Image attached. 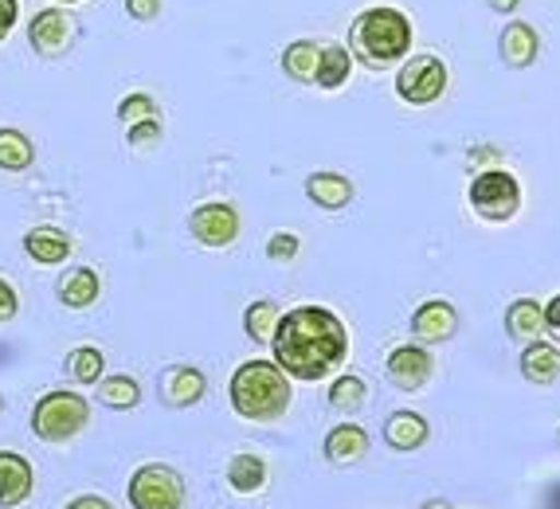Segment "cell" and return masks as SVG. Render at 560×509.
<instances>
[{
    "label": "cell",
    "instance_id": "obj_20",
    "mask_svg": "<svg viewBox=\"0 0 560 509\" xmlns=\"http://www.w3.org/2000/svg\"><path fill=\"white\" fill-rule=\"evenodd\" d=\"M505 329L517 342H537L545 329V305H537L533 298H517L510 310H505Z\"/></svg>",
    "mask_w": 560,
    "mask_h": 509
},
{
    "label": "cell",
    "instance_id": "obj_8",
    "mask_svg": "<svg viewBox=\"0 0 560 509\" xmlns=\"http://www.w3.org/2000/svg\"><path fill=\"white\" fill-rule=\"evenodd\" d=\"M447 91V67L435 56H411L396 74V94L411 106H428Z\"/></svg>",
    "mask_w": 560,
    "mask_h": 509
},
{
    "label": "cell",
    "instance_id": "obj_16",
    "mask_svg": "<svg viewBox=\"0 0 560 509\" xmlns=\"http://www.w3.org/2000/svg\"><path fill=\"white\" fill-rule=\"evenodd\" d=\"M498 51H502V63L510 67H529L533 59H537V51H541V36L529 28V24H505L502 39H498Z\"/></svg>",
    "mask_w": 560,
    "mask_h": 509
},
{
    "label": "cell",
    "instance_id": "obj_30",
    "mask_svg": "<svg viewBox=\"0 0 560 509\" xmlns=\"http://www.w3.org/2000/svg\"><path fill=\"white\" fill-rule=\"evenodd\" d=\"M145 118H158V102H153V94L138 91V94H126V99L118 102L121 126H133V122H145Z\"/></svg>",
    "mask_w": 560,
    "mask_h": 509
},
{
    "label": "cell",
    "instance_id": "obj_22",
    "mask_svg": "<svg viewBox=\"0 0 560 509\" xmlns=\"http://www.w3.org/2000/svg\"><path fill=\"white\" fill-rule=\"evenodd\" d=\"M306 196L318 204V208L337 212V208H346V204L353 200V185H349L346 176H337V173H314L306 181Z\"/></svg>",
    "mask_w": 560,
    "mask_h": 509
},
{
    "label": "cell",
    "instance_id": "obj_11",
    "mask_svg": "<svg viewBox=\"0 0 560 509\" xmlns=\"http://www.w3.org/2000/svg\"><path fill=\"white\" fill-rule=\"evenodd\" d=\"M384 369H388V380H393L396 389L416 392L428 384L431 357H428V349H420V345H400V349L388 352V365H384Z\"/></svg>",
    "mask_w": 560,
    "mask_h": 509
},
{
    "label": "cell",
    "instance_id": "obj_31",
    "mask_svg": "<svg viewBox=\"0 0 560 509\" xmlns=\"http://www.w3.org/2000/svg\"><path fill=\"white\" fill-rule=\"evenodd\" d=\"M126 141H130L133 149H150L161 141V122L158 118H145V122H133L130 130H126Z\"/></svg>",
    "mask_w": 560,
    "mask_h": 509
},
{
    "label": "cell",
    "instance_id": "obj_1",
    "mask_svg": "<svg viewBox=\"0 0 560 509\" xmlns=\"http://www.w3.org/2000/svg\"><path fill=\"white\" fill-rule=\"evenodd\" d=\"M275 365L287 377L299 380H322L334 369H341L349 352V334L341 317L326 305H299L279 317L275 325Z\"/></svg>",
    "mask_w": 560,
    "mask_h": 509
},
{
    "label": "cell",
    "instance_id": "obj_9",
    "mask_svg": "<svg viewBox=\"0 0 560 509\" xmlns=\"http://www.w3.org/2000/svg\"><path fill=\"white\" fill-rule=\"evenodd\" d=\"M188 232L205 247H228L240 235V216L232 204H200L197 212L188 216Z\"/></svg>",
    "mask_w": 560,
    "mask_h": 509
},
{
    "label": "cell",
    "instance_id": "obj_14",
    "mask_svg": "<svg viewBox=\"0 0 560 509\" xmlns=\"http://www.w3.org/2000/svg\"><path fill=\"white\" fill-rule=\"evenodd\" d=\"M24 255L39 267H56V263H67L71 255V235L51 228V223H39L32 232H24Z\"/></svg>",
    "mask_w": 560,
    "mask_h": 509
},
{
    "label": "cell",
    "instance_id": "obj_18",
    "mask_svg": "<svg viewBox=\"0 0 560 509\" xmlns=\"http://www.w3.org/2000/svg\"><path fill=\"white\" fill-rule=\"evenodd\" d=\"M364 451H369V436H364L357 424H341L329 431L326 439V454H329V463L337 466H353L364 459Z\"/></svg>",
    "mask_w": 560,
    "mask_h": 509
},
{
    "label": "cell",
    "instance_id": "obj_40",
    "mask_svg": "<svg viewBox=\"0 0 560 509\" xmlns=\"http://www.w3.org/2000/svg\"><path fill=\"white\" fill-rule=\"evenodd\" d=\"M0 407H4V396H0Z\"/></svg>",
    "mask_w": 560,
    "mask_h": 509
},
{
    "label": "cell",
    "instance_id": "obj_7",
    "mask_svg": "<svg viewBox=\"0 0 560 509\" xmlns=\"http://www.w3.org/2000/svg\"><path fill=\"white\" fill-rule=\"evenodd\" d=\"M79 39V20L67 9L51 4V9L36 12L28 24V44L39 59H63Z\"/></svg>",
    "mask_w": 560,
    "mask_h": 509
},
{
    "label": "cell",
    "instance_id": "obj_39",
    "mask_svg": "<svg viewBox=\"0 0 560 509\" xmlns=\"http://www.w3.org/2000/svg\"><path fill=\"white\" fill-rule=\"evenodd\" d=\"M59 9H71V4H79V0H56Z\"/></svg>",
    "mask_w": 560,
    "mask_h": 509
},
{
    "label": "cell",
    "instance_id": "obj_36",
    "mask_svg": "<svg viewBox=\"0 0 560 509\" xmlns=\"http://www.w3.org/2000/svg\"><path fill=\"white\" fill-rule=\"evenodd\" d=\"M67 509H114V506L103 498V494H83V498L67 501Z\"/></svg>",
    "mask_w": 560,
    "mask_h": 509
},
{
    "label": "cell",
    "instance_id": "obj_15",
    "mask_svg": "<svg viewBox=\"0 0 560 509\" xmlns=\"http://www.w3.org/2000/svg\"><path fill=\"white\" fill-rule=\"evenodd\" d=\"M56 294L67 310H86V305L98 302L103 282H98V275H94L91 267H75V270H67V275L56 282Z\"/></svg>",
    "mask_w": 560,
    "mask_h": 509
},
{
    "label": "cell",
    "instance_id": "obj_34",
    "mask_svg": "<svg viewBox=\"0 0 560 509\" xmlns=\"http://www.w3.org/2000/svg\"><path fill=\"white\" fill-rule=\"evenodd\" d=\"M16 20H20V0H0V44L16 28Z\"/></svg>",
    "mask_w": 560,
    "mask_h": 509
},
{
    "label": "cell",
    "instance_id": "obj_32",
    "mask_svg": "<svg viewBox=\"0 0 560 509\" xmlns=\"http://www.w3.org/2000/svg\"><path fill=\"white\" fill-rule=\"evenodd\" d=\"M299 235L294 232H279V235H271V243H267V255H271L275 263H290L294 255H299Z\"/></svg>",
    "mask_w": 560,
    "mask_h": 509
},
{
    "label": "cell",
    "instance_id": "obj_6",
    "mask_svg": "<svg viewBox=\"0 0 560 509\" xmlns=\"http://www.w3.org/2000/svg\"><path fill=\"white\" fill-rule=\"evenodd\" d=\"M130 501L133 509H180L185 506V482L173 466L145 463L130 478Z\"/></svg>",
    "mask_w": 560,
    "mask_h": 509
},
{
    "label": "cell",
    "instance_id": "obj_12",
    "mask_svg": "<svg viewBox=\"0 0 560 509\" xmlns=\"http://www.w3.org/2000/svg\"><path fill=\"white\" fill-rule=\"evenodd\" d=\"M161 400H165L168 407H192L200 396H205L208 380L200 369H188V365H173V369L161 372Z\"/></svg>",
    "mask_w": 560,
    "mask_h": 509
},
{
    "label": "cell",
    "instance_id": "obj_17",
    "mask_svg": "<svg viewBox=\"0 0 560 509\" xmlns=\"http://www.w3.org/2000/svg\"><path fill=\"white\" fill-rule=\"evenodd\" d=\"M384 439L393 451H420L428 443V419L416 416V412H396L384 424Z\"/></svg>",
    "mask_w": 560,
    "mask_h": 509
},
{
    "label": "cell",
    "instance_id": "obj_33",
    "mask_svg": "<svg viewBox=\"0 0 560 509\" xmlns=\"http://www.w3.org/2000/svg\"><path fill=\"white\" fill-rule=\"evenodd\" d=\"M16 314H20V298H16V290H12L9 278H0V325L12 322Z\"/></svg>",
    "mask_w": 560,
    "mask_h": 509
},
{
    "label": "cell",
    "instance_id": "obj_21",
    "mask_svg": "<svg viewBox=\"0 0 560 509\" xmlns=\"http://www.w3.org/2000/svg\"><path fill=\"white\" fill-rule=\"evenodd\" d=\"M36 161V146L24 130L16 126H0V169L4 173H24Z\"/></svg>",
    "mask_w": 560,
    "mask_h": 509
},
{
    "label": "cell",
    "instance_id": "obj_27",
    "mask_svg": "<svg viewBox=\"0 0 560 509\" xmlns=\"http://www.w3.org/2000/svg\"><path fill=\"white\" fill-rule=\"evenodd\" d=\"M103 369V349H94V345H79V349L67 352V377L75 380V384H98Z\"/></svg>",
    "mask_w": 560,
    "mask_h": 509
},
{
    "label": "cell",
    "instance_id": "obj_3",
    "mask_svg": "<svg viewBox=\"0 0 560 509\" xmlns=\"http://www.w3.org/2000/svg\"><path fill=\"white\" fill-rule=\"evenodd\" d=\"M232 407L243 419L267 424L290 407V380L275 361H247L232 377Z\"/></svg>",
    "mask_w": 560,
    "mask_h": 509
},
{
    "label": "cell",
    "instance_id": "obj_10",
    "mask_svg": "<svg viewBox=\"0 0 560 509\" xmlns=\"http://www.w3.org/2000/svg\"><path fill=\"white\" fill-rule=\"evenodd\" d=\"M36 490V471L24 454L0 451V509H16Z\"/></svg>",
    "mask_w": 560,
    "mask_h": 509
},
{
    "label": "cell",
    "instance_id": "obj_29",
    "mask_svg": "<svg viewBox=\"0 0 560 509\" xmlns=\"http://www.w3.org/2000/svg\"><path fill=\"white\" fill-rule=\"evenodd\" d=\"M329 404H334L337 412H361L364 407V380L361 377L334 380V389H329Z\"/></svg>",
    "mask_w": 560,
    "mask_h": 509
},
{
    "label": "cell",
    "instance_id": "obj_35",
    "mask_svg": "<svg viewBox=\"0 0 560 509\" xmlns=\"http://www.w3.org/2000/svg\"><path fill=\"white\" fill-rule=\"evenodd\" d=\"M126 16H130V20L161 16V0H126Z\"/></svg>",
    "mask_w": 560,
    "mask_h": 509
},
{
    "label": "cell",
    "instance_id": "obj_5",
    "mask_svg": "<svg viewBox=\"0 0 560 509\" xmlns=\"http://www.w3.org/2000/svg\"><path fill=\"white\" fill-rule=\"evenodd\" d=\"M470 208H475L486 223L514 220L517 208H522V188H517L514 176L502 173V169L478 173L475 181H470Z\"/></svg>",
    "mask_w": 560,
    "mask_h": 509
},
{
    "label": "cell",
    "instance_id": "obj_13",
    "mask_svg": "<svg viewBox=\"0 0 560 509\" xmlns=\"http://www.w3.org/2000/svg\"><path fill=\"white\" fill-rule=\"evenodd\" d=\"M458 329V314L451 302H423L416 314H411V334L420 337V342H447V337H455Z\"/></svg>",
    "mask_w": 560,
    "mask_h": 509
},
{
    "label": "cell",
    "instance_id": "obj_25",
    "mask_svg": "<svg viewBox=\"0 0 560 509\" xmlns=\"http://www.w3.org/2000/svg\"><path fill=\"white\" fill-rule=\"evenodd\" d=\"M228 482H232L235 494H255L267 482V466L255 454H235L232 463H228Z\"/></svg>",
    "mask_w": 560,
    "mask_h": 509
},
{
    "label": "cell",
    "instance_id": "obj_4",
    "mask_svg": "<svg viewBox=\"0 0 560 509\" xmlns=\"http://www.w3.org/2000/svg\"><path fill=\"white\" fill-rule=\"evenodd\" d=\"M86 419H91V404H86L79 392H67V389L47 392V396H39L36 407H32V431H36V439H44V443H67V439H75L86 427Z\"/></svg>",
    "mask_w": 560,
    "mask_h": 509
},
{
    "label": "cell",
    "instance_id": "obj_24",
    "mask_svg": "<svg viewBox=\"0 0 560 509\" xmlns=\"http://www.w3.org/2000/svg\"><path fill=\"white\" fill-rule=\"evenodd\" d=\"M349 71H353V56H349V47L326 44L322 47V63H318V79H314V83H318L322 91H337V86L349 79Z\"/></svg>",
    "mask_w": 560,
    "mask_h": 509
},
{
    "label": "cell",
    "instance_id": "obj_37",
    "mask_svg": "<svg viewBox=\"0 0 560 509\" xmlns=\"http://www.w3.org/2000/svg\"><path fill=\"white\" fill-rule=\"evenodd\" d=\"M545 325H549L552 334H557V337H560V294H557V298H552V302H549V305H545Z\"/></svg>",
    "mask_w": 560,
    "mask_h": 509
},
{
    "label": "cell",
    "instance_id": "obj_28",
    "mask_svg": "<svg viewBox=\"0 0 560 509\" xmlns=\"http://www.w3.org/2000/svg\"><path fill=\"white\" fill-rule=\"evenodd\" d=\"M279 317L282 314L275 310V302H252L247 314H243V329H247V337H255V342H271Z\"/></svg>",
    "mask_w": 560,
    "mask_h": 509
},
{
    "label": "cell",
    "instance_id": "obj_23",
    "mask_svg": "<svg viewBox=\"0 0 560 509\" xmlns=\"http://www.w3.org/2000/svg\"><path fill=\"white\" fill-rule=\"evenodd\" d=\"M318 63H322V47L314 39H294V44L282 51V71L299 83H314L318 79Z\"/></svg>",
    "mask_w": 560,
    "mask_h": 509
},
{
    "label": "cell",
    "instance_id": "obj_38",
    "mask_svg": "<svg viewBox=\"0 0 560 509\" xmlns=\"http://www.w3.org/2000/svg\"><path fill=\"white\" fill-rule=\"evenodd\" d=\"M517 4H522V0H490V9L494 12H514Z\"/></svg>",
    "mask_w": 560,
    "mask_h": 509
},
{
    "label": "cell",
    "instance_id": "obj_2",
    "mask_svg": "<svg viewBox=\"0 0 560 509\" xmlns=\"http://www.w3.org/2000/svg\"><path fill=\"white\" fill-rule=\"evenodd\" d=\"M353 56L369 67H388L408 59L411 51V20L400 9H364L349 28Z\"/></svg>",
    "mask_w": 560,
    "mask_h": 509
},
{
    "label": "cell",
    "instance_id": "obj_19",
    "mask_svg": "<svg viewBox=\"0 0 560 509\" xmlns=\"http://www.w3.org/2000/svg\"><path fill=\"white\" fill-rule=\"evenodd\" d=\"M522 372L525 380H533V384H552V380L560 377V349L549 342H529V349L522 352Z\"/></svg>",
    "mask_w": 560,
    "mask_h": 509
},
{
    "label": "cell",
    "instance_id": "obj_26",
    "mask_svg": "<svg viewBox=\"0 0 560 509\" xmlns=\"http://www.w3.org/2000/svg\"><path fill=\"white\" fill-rule=\"evenodd\" d=\"M98 400L114 412H130L141 404V384L133 377H106L98 380Z\"/></svg>",
    "mask_w": 560,
    "mask_h": 509
}]
</instances>
